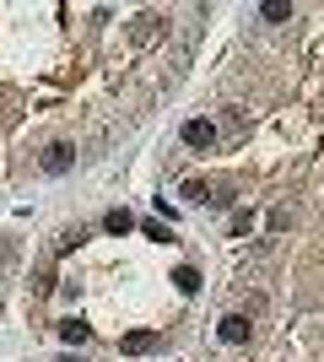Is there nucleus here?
Masks as SVG:
<instances>
[{"label":"nucleus","mask_w":324,"mask_h":362,"mask_svg":"<svg viewBox=\"0 0 324 362\" xmlns=\"http://www.w3.org/2000/svg\"><path fill=\"white\" fill-rule=\"evenodd\" d=\"M103 227H108V233H130V227H136V216H130V211H108Z\"/></svg>","instance_id":"nucleus-8"},{"label":"nucleus","mask_w":324,"mask_h":362,"mask_svg":"<svg viewBox=\"0 0 324 362\" xmlns=\"http://www.w3.org/2000/svg\"><path fill=\"white\" fill-rule=\"evenodd\" d=\"M146 238H157V243H173V233L162 222H146Z\"/></svg>","instance_id":"nucleus-10"},{"label":"nucleus","mask_w":324,"mask_h":362,"mask_svg":"<svg viewBox=\"0 0 324 362\" xmlns=\"http://www.w3.org/2000/svg\"><path fill=\"white\" fill-rule=\"evenodd\" d=\"M173 287L179 292H200V276L189 271V265H179V271H173Z\"/></svg>","instance_id":"nucleus-7"},{"label":"nucleus","mask_w":324,"mask_h":362,"mask_svg":"<svg viewBox=\"0 0 324 362\" xmlns=\"http://www.w3.org/2000/svg\"><path fill=\"white\" fill-rule=\"evenodd\" d=\"M184 200H189V206H205V200H216V195H211V184L189 179V184H184Z\"/></svg>","instance_id":"nucleus-6"},{"label":"nucleus","mask_w":324,"mask_h":362,"mask_svg":"<svg viewBox=\"0 0 324 362\" xmlns=\"http://www.w3.org/2000/svg\"><path fill=\"white\" fill-rule=\"evenodd\" d=\"M157 346H162V335H157V330H130V335L119 341L124 357H146V351H157Z\"/></svg>","instance_id":"nucleus-1"},{"label":"nucleus","mask_w":324,"mask_h":362,"mask_svg":"<svg viewBox=\"0 0 324 362\" xmlns=\"http://www.w3.org/2000/svg\"><path fill=\"white\" fill-rule=\"evenodd\" d=\"M54 362H76V357H54Z\"/></svg>","instance_id":"nucleus-11"},{"label":"nucleus","mask_w":324,"mask_h":362,"mask_svg":"<svg viewBox=\"0 0 324 362\" xmlns=\"http://www.w3.org/2000/svg\"><path fill=\"white\" fill-rule=\"evenodd\" d=\"M216 335H222V346H244V341H248V319L244 314H227L222 325H216Z\"/></svg>","instance_id":"nucleus-3"},{"label":"nucleus","mask_w":324,"mask_h":362,"mask_svg":"<svg viewBox=\"0 0 324 362\" xmlns=\"http://www.w3.org/2000/svg\"><path fill=\"white\" fill-rule=\"evenodd\" d=\"M71 157H76L71 146H49V151H44V173H65V168H71Z\"/></svg>","instance_id":"nucleus-4"},{"label":"nucleus","mask_w":324,"mask_h":362,"mask_svg":"<svg viewBox=\"0 0 324 362\" xmlns=\"http://www.w3.org/2000/svg\"><path fill=\"white\" fill-rule=\"evenodd\" d=\"M184 146L211 151V146H216V124H211V119H189V124H184Z\"/></svg>","instance_id":"nucleus-2"},{"label":"nucleus","mask_w":324,"mask_h":362,"mask_svg":"<svg viewBox=\"0 0 324 362\" xmlns=\"http://www.w3.org/2000/svg\"><path fill=\"white\" fill-rule=\"evenodd\" d=\"M60 335L71 341V346H81V341L92 335V325H81V319H65V325H60Z\"/></svg>","instance_id":"nucleus-5"},{"label":"nucleus","mask_w":324,"mask_h":362,"mask_svg":"<svg viewBox=\"0 0 324 362\" xmlns=\"http://www.w3.org/2000/svg\"><path fill=\"white\" fill-rule=\"evenodd\" d=\"M260 16H265V22H287V16H292V6H276V0H270V6H260Z\"/></svg>","instance_id":"nucleus-9"}]
</instances>
